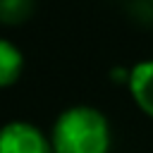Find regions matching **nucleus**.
Segmentation results:
<instances>
[{
    "instance_id": "5",
    "label": "nucleus",
    "mask_w": 153,
    "mask_h": 153,
    "mask_svg": "<svg viewBox=\"0 0 153 153\" xmlns=\"http://www.w3.org/2000/svg\"><path fill=\"white\" fill-rule=\"evenodd\" d=\"M31 12V0H0V22L17 24L24 22Z\"/></svg>"
},
{
    "instance_id": "3",
    "label": "nucleus",
    "mask_w": 153,
    "mask_h": 153,
    "mask_svg": "<svg viewBox=\"0 0 153 153\" xmlns=\"http://www.w3.org/2000/svg\"><path fill=\"white\" fill-rule=\"evenodd\" d=\"M129 91L136 105L153 117V60H143L129 72Z\"/></svg>"
},
{
    "instance_id": "1",
    "label": "nucleus",
    "mask_w": 153,
    "mask_h": 153,
    "mask_svg": "<svg viewBox=\"0 0 153 153\" xmlns=\"http://www.w3.org/2000/svg\"><path fill=\"white\" fill-rule=\"evenodd\" d=\"M55 153H108L110 127L103 112L88 105L67 108L53 127L50 136Z\"/></svg>"
},
{
    "instance_id": "2",
    "label": "nucleus",
    "mask_w": 153,
    "mask_h": 153,
    "mask_svg": "<svg viewBox=\"0 0 153 153\" xmlns=\"http://www.w3.org/2000/svg\"><path fill=\"white\" fill-rule=\"evenodd\" d=\"M0 153H55L53 143L29 122H10L0 129Z\"/></svg>"
},
{
    "instance_id": "4",
    "label": "nucleus",
    "mask_w": 153,
    "mask_h": 153,
    "mask_svg": "<svg viewBox=\"0 0 153 153\" xmlns=\"http://www.w3.org/2000/svg\"><path fill=\"white\" fill-rule=\"evenodd\" d=\"M22 67H24V57H22L19 48L12 45L10 41L0 38V88L12 86L19 79Z\"/></svg>"
}]
</instances>
